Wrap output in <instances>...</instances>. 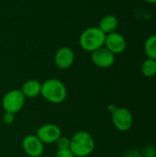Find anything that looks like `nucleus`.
Masks as SVG:
<instances>
[{
  "instance_id": "f257e3e1",
  "label": "nucleus",
  "mask_w": 156,
  "mask_h": 157,
  "mask_svg": "<svg viewBox=\"0 0 156 157\" xmlns=\"http://www.w3.org/2000/svg\"><path fill=\"white\" fill-rule=\"evenodd\" d=\"M40 95L52 104H60L67 98V88L61 80L51 78L41 84Z\"/></svg>"
},
{
  "instance_id": "f03ea898",
  "label": "nucleus",
  "mask_w": 156,
  "mask_h": 157,
  "mask_svg": "<svg viewBox=\"0 0 156 157\" xmlns=\"http://www.w3.org/2000/svg\"><path fill=\"white\" fill-rule=\"evenodd\" d=\"M95 149V140L93 136L86 132L80 131L70 139V150L75 157H86Z\"/></svg>"
},
{
  "instance_id": "7ed1b4c3",
  "label": "nucleus",
  "mask_w": 156,
  "mask_h": 157,
  "mask_svg": "<svg viewBox=\"0 0 156 157\" xmlns=\"http://www.w3.org/2000/svg\"><path fill=\"white\" fill-rule=\"evenodd\" d=\"M106 34L98 27H89L86 29L79 37L80 47L88 52L104 47Z\"/></svg>"
},
{
  "instance_id": "20e7f679",
  "label": "nucleus",
  "mask_w": 156,
  "mask_h": 157,
  "mask_svg": "<svg viewBox=\"0 0 156 157\" xmlns=\"http://www.w3.org/2000/svg\"><path fill=\"white\" fill-rule=\"evenodd\" d=\"M26 98L21 90L13 89L8 91L2 99V107L6 112L16 114L19 112L25 105Z\"/></svg>"
},
{
  "instance_id": "39448f33",
  "label": "nucleus",
  "mask_w": 156,
  "mask_h": 157,
  "mask_svg": "<svg viewBox=\"0 0 156 157\" xmlns=\"http://www.w3.org/2000/svg\"><path fill=\"white\" fill-rule=\"evenodd\" d=\"M111 119L114 127L122 132L130 131L133 124L132 114L126 108H116L111 112Z\"/></svg>"
},
{
  "instance_id": "423d86ee",
  "label": "nucleus",
  "mask_w": 156,
  "mask_h": 157,
  "mask_svg": "<svg viewBox=\"0 0 156 157\" xmlns=\"http://www.w3.org/2000/svg\"><path fill=\"white\" fill-rule=\"evenodd\" d=\"M36 136L42 142L43 144H51L55 143L62 136V130L55 124L48 123L40 126L37 130Z\"/></svg>"
},
{
  "instance_id": "0eeeda50",
  "label": "nucleus",
  "mask_w": 156,
  "mask_h": 157,
  "mask_svg": "<svg viewBox=\"0 0 156 157\" xmlns=\"http://www.w3.org/2000/svg\"><path fill=\"white\" fill-rule=\"evenodd\" d=\"M91 60L96 66L106 69L114 64L115 55L106 47H102L91 52Z\"/></svg>"
},
{
  "instance_id": "6e6552de",
  "label": "nucleus",
  "mask_w": 156,
  "mask_h": 157,
  "mask_svg": "<svg viewBox=\"0 0 156 157\" xmlns=\"http://www.w3.org/2000/svg\"><path fill=\"white\" fill-rule=\"evenodd\" d=\"M22 147L30 157H40L44 150V144L36 135H27L22 141Z\"/></svg>"
},
{
  "instance_id": "1a4fd4ad",
  "label": "nucleus",
  "mask_w": 156,
  "mask_h": 157,
  "mask_svg": "<svg viewBox=\"0 0 156 157\" xmlns=\"http://www.w3.org/2000/svg\"><path fill=\"white\" fill-rule=\"evenodd\" d=\"M105 46L109 52H111L114 55H116V54L122 53L125 51L127 42L124 36L115 31L106 35Z\"/></svg>"
},
{
  "instance_id": "9d476101",
  "label": "nucleus",
  "mask_w": 156,
  "mask_h": 157,
  "mask_svg": "<svg viewBox=\"0 0 156 157\" xmlns=\"http://www.w3.org/2000/svg\"><path fill=\"white\" fill-rule=\"evenodd\" d=\"M74 52L69 47H62L54 55L55 65L62 70L69 69L74 63Z\"/></svg>"
},
{
  "instance_id": "9b49d317",
  "label": "nucleus",
  "mask_w": 156,
  "mask_h": 157,
  "mask_svg": "<svg viewBox=\"0 0 156 157\" xmlns=\"http://www.w3.org/2000/svg\"><path fill=\"white\" fill-rule=\"evenodd\" d=\"M20 90L26 98H34L39 95H40L41 83L35 79L27 80L22 85Z\"/></svg>"
},
{
  "instance_id": "f8f14e48",
  "label": "nucleus",
  "mask_w": 156,
  "mask_h": 157,
  "mask_svg": "<svg viewBox=\"0 0 156 157\" xmlns=\"http://www.w3.org/2000/svg\"><path fill=\"white\" fill-rule=\"evenodd\" d=\"M119 26V20L118 18L113 15H107L101 18L99 21L98 28L106 34H109L112 32H115Z\"/></svg>"
},
{
  "instance_id": "ddd939ff",
  "label": "nucleus",
  "mask_w": 156,
  "mask_h": 157,
  "mask_svg": "<svg viewBox=\"0 0 156 157\" xmlns=\"http://www.w3.org/2000/svg\"><path fill=\"white\" fill-rule=\"evenodd\" d=\"M141 71L145 77L150 78L156 75V60L149 59V58L144 60L143 63H142Z\"/></svg>"
},
{
  "instance_id": "4468645a",
  "label": "nucleus",
  "mask_w": 156,
  "mask_h": 157,
  "mask_svg": "<svg viewBox=\"0 0 156 157\" xmlns=\"http://www.w3.org/2000/svg\"><path fill=\"white\" fill-rule=\"evenodd\" d=\"M144 52L149 59L156 60V35L148 37L144 43Z\"/></svg>"
},
{
  "instance_id": "2eb2a0df",
  "label": "nucleus",
  "mask_w": 156,
  "mask_h": 157,
  "mask_svg": "<svg viewBox=\"0 0 156 157\" xmlns=\"http://www.w3.org/2000/svg\"><path fill=\"white\" fill-rule=\"evenodd\" d=\"M56 146L58 150H64V149H70V139L67 137L61 136L56 142Z\"/></svg>"
},
{
  "instance_id": "dca6fc26",
  "label": "nucleus",
  "mask_w": 156,
  "mask_h": 157,
  "mask_svg": "<svg viewBox=\"0 0 156 157\" xmlns=\"http://www.w3.org/2000/svg\"><path fill=\"white\" fill-rule=\"evenodd\" d=\"M54 157H75L74 154L71 152L70 149H64V150H58L55 154Z\"/></svg>"
},
{
  "instance_id": "f3484780",
  "label": "nucleus",
  "mask_w": 156,
  "mask_h": 157,
  "mask_svg": "<svg viewBox=\"0 0 156 157\" xmlns=\"http://www.w3.org/2000/svg\"><path fill=\"white\" fill-rule=\"evenodd\" d=\"M15 120V114L10 113V112H6L3 116V121L6 124H11L13 123Z\"/></svg>"
},
{
  "instance_id": "a211bd4d",
  "label": "nucleus",
  "mask_w": 156,
  "mask_h": 157,
  "mask_svg": "<svg viewBox=\"0 0 156 157\" xmlns=\"http://www.w3.org/2000/svg\"><path fill=\"white\" fill-rule=\"evenodd\" d=\"M146 1L147 3H150V4H156V0H144Z\"/></svg>"
},
{
  "instance_id": "6ab92c4d",
  "label": "nucleus",
  "mask_w": 156,
  "mask_h": 157,
  "mask_svg": "<svg viewBox=\"0 0 156 157\" xmlns=\"http://www.w3.org/2000/svg\"><path fill=\"white\" fill-rule=\"evenodd\" d=\"M123 157H132V156L129 154V155H125V156H123Z\"/></svg>"
},
{
  "instance_id": "aec40b11",
  "label": "nucleus",
  "mask_w": 156,
  "mask_h": 157,
  "mask_svg": "<svg viewBox=\"0 0 156 157\" xmlns=\"http://www.w3.org/2000/svg\"><path fill=\"white\" fill-rule=\"evenodd\" d=\"M0 45H1V36H0Z\"/></svg>"
},
{
  "instance_id": "412c9836",
  "label": "nucleus",
  "mask_w": 156,
  "mask_h": 157,
  "mask_svg": "<svg viewBox=\"0 0 156 157\" xmlns=\"http://www.w3.org/2000/svg\"><path fill=\"white\" fill-rule=\"evenodd\" d=\"M40 157H49V156H43V155H41V156Z\"/></svg>"
}]
</instances>
